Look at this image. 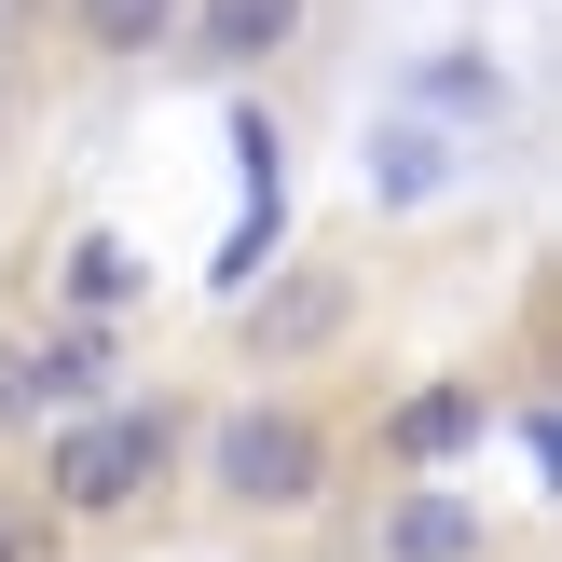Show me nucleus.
<instances>
[{"instance_id": "obj_13", "label": "nucleus", "mask_w": 562, "mask_h": 562, "mask_svg": "<svg viewBox=\"0 0 562 562\" xmlns=\"http://www.w3.org/2000/svg\"><path fill=\"white\" fill-rule=\"evenodd\" d=\"M234 179L247 192H289V137H274V110H234Z\"/></svg>"}, {"instance_id": "obj_9", "label": "nucleus", "mask_w": 562, "mask_h": 562, "mask_svg": "<svg viewBox=\"0 0 562 562\" xmlns=\"http://www.w3.org/2000/svg\"><path fill=\"white\" fill-rule=\"evenodd\" d=\"M384 562H481V508L467 494H398L384 508Z\"/></svg>"}, {"instance_id": "obj_5", "label": "nucleus", "mask_w": 562, "mask_h": 562, "mask_svg": "<svg viewBox=\"0 0 562 562\" xmlns=\"http://www.w3.org/2000/svg\"><path fill=\"white\" fill-rule=\"evenodd\" d=\"M302 42V0H179V42L165 55H192V69H261V55H289Z\"/></svg>"}, {"instance_id": "obj_1", "label": "nucleus", "mask_w": 562, "mask_h": 562, "mask_svg": "<svg viewBox=\"0 0 562 562\" xmlns=\"http://www.w3.org/2000/svg\"><path fill=\"white\" fill-rule=\"evenodd\" d=\"M179 439H192L179 398H82V412H55L42 494H55L69 521H110V508H137V494L179 467Z\"/></svg>"}, {"instance_id": "obj_14", "label": "nucleus", "mask_w": 562, "mask_h": 562, "mask_svg": "<svg viewBox=\"0 0 562 562\" xmlns=\"http://www.w3.org/2000/svg\"><path fill=\"white\" fill-rule=\"evenodd\" d=\"M14 549H27V521H14V508H0V562H14Z\"/></svg>"}, {"instance_id": "obj_4", "label": "nucleus", "mask_w": 562, "mask_h": 562, "mask_svg": "<svg viewBox=\"0 0 562 562\" xmlns=\"http://www.w3.org/2000/svg\"><path fill=\"white\" fill-rule=\"evenodd\" d=\"M82 398H110V329L97 316H69V329H42L27 357H0V412H82Z\"/></svg>"}, {"instance_id": "obj_3", "label": "nucleus", "mask_w": 562, "mask_h": 562, "mask_svg": "<svg viewBox=\"0 0 562 562\" xmlns=\"http://www.w3.org/2000/svg\"><path fill=\"white\" fill-rule=\"evenodd\" d=\"M344 329H357V274L344 261H274L261 289H247V357H261V371H316Z\"/></svg>"}, {"instance_id": "obj_7", "label": "nucleus", "mask_w": 562, "mask_h": 562, "mask_svg": "<svg viewBox=\"0 0 562 562\" xmlns=\"http://www.w3.org/2000/svg\"><path fill=\"white\" fill-rule=\"evenodd\" d=\"M398 110H426V124H453V137H467V124L494 137V124H508V69H494L481 42H439V55L398 69Z\"/></svg>"}, {"instance_id": "obj_2", "label": "nucleus", "mask_w": 562, "mask_h": 562, "mask_svg": "<svg viewBox=\"0 0 562 562\" xmlns=\"http://www.w3.org/2000/svg\"><path fill=\"white\" fill-rule=\"evenodd\" d=\"M206 481L234 494V508H316V494H329V439L302 426V412L247 398V412L206 426Z\"/></svg>"}, {"instance_id": "obj_10", "label": "nucleus", "mask_w": 562, "mask_h": 562, "mask_svg": "<svg viewBox=\"0 0 562 562\" xmlns=\"http://www.w3.org/2000/svg\"><path fill=\"white\" fill-rule=\"evenodd\" d=\"M274 247H289V192H247L234 234H220V261H206V289H220V302H247V289L274 274Z\"/></svg>"}, {"instance_id": "obj_11", "label": "nucleus", "mask_w": 562, "mask_h": 562, "mask_svg": "<svg viewBox=\"0 0 562 562\" xmlns=\"http://www.w3.org/2000/svg\"><path fill=\"white\" fill-rule=\"evenodd\" d=\"M82 55H165L179 42V0H69Z\"/></svg>"}, {"instance_id": "obj_12", "label": "nucleus", "mask_w": 562, "mask_h": 562, "mask_svg": "<svg viewBox=\"0 0 562 562\" xmlns=\"http://www.w3.org/2000/svg\"><path fill=\"white\" fill-rule=\"evenodd\" d=\"M137 289H151V261H137L124 234H82L69 247V316H124Z\"/></svg>"}, {"instance_id": "obj_8", "label": "nucleus", "mask_w": 562, "mask_h": 562, "mask_svg": "<svg viewBox=\"0 0 562 562\" xmlns=\"http://www.w3.org/2000/svg\"><path fill=\"white\" fill-rule=\"evenodd\" d=\"M481 426H494V398H481V384H426V398H398V412H384V453H398V467H453Z\"/></svg>"}, {"instance_id": "obj_6", "label": "nucleus", "mask_w": 562, "mask_h": 562, "mask_svg": "<svg viewBox=\"0 0 562 562\" xmlns=\"http://www.w3.org/2000/svg\"><path fill=\"white\" fill-rule=\"evenodd\" d=\"M467 179V137L426 124V110H384L371 124V206H439V192Z\"/></svg>"}]
</instances>
